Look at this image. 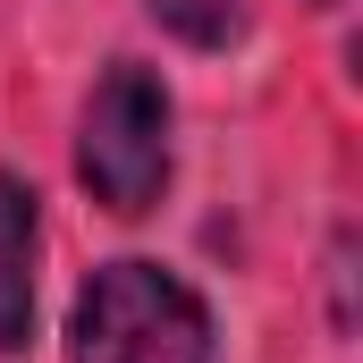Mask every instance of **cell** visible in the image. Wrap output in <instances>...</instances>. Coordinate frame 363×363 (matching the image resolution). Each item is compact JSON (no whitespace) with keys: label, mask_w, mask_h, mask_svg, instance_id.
Listing matches in <instances>:
<instances>
[{"label":"cell","mask_w":363,"mask_h":363,"mask_svg":"<svg viewBox=\"0 0 363 363\" xmlns=\"http://www.w3.org/2000/svg\"><path fill=\"white\" fill-rule=\"evenodd\" d=\"M77 363H211V313L161 262H101L68 313Z\"/></svg>","instance_id":"1"},{"label":"cell","mask_w":363,"mask_h":363,"mask_svg":"<svg viewBox=\"0 0 363 363\" xmlns=\"http://www.w3.org/2000/svg\"><path fill=\"white\" fill-rule=\"evenodd\" d=\"M77 178L93 186L101 211H152L169 186V93L152 68L118 60L93 85L85 118H77Z\"/></svg>","instance_id":"2"},{"label":"cell","mask_w":363,"mask_h":363,"mask_svg":"<svg viewBox=\"0 0 363 363\" xmlns=\"http://www.w3.org/2000/svg\"><path fill=\"white\" fill-rule=\"evenodd\" d=\"M34 245H43L34 186L0 169V355H17L34 338Z\"/></svg>","instance_id":"3"},{"label":"cell","mask_w":363,"mask_h":363,"mask_svg":"<svg viewBox=\"0 0 363 363\" xmlns=\"http://www.w3.org/2000/svg\"><path fill=\"white\" fill-rule=\"evenodd\" d=\"M178 43H228L237 34V0H144Z\"/></svg>","instance_id":"4"}]
</instances>
